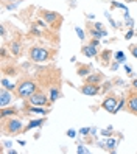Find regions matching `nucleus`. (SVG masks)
<instances>
[{"label":"nucleus","instance_id":"nucleus-2","mask_svg":"<svg viewBox=\"0 0 137 154\" xmlns=\"http://www.w3.org/2000/svg\"><path fill=\"white\" fill-rule=\"evenodd\" d=\"M19 95L20 97H31L33 92L36 90V84L33 83V81H25V83H22L19 86Z\"/></svg>","mask_w":137,"mask_h":154},{"label":"nucleus","instance_id":"nucleus-1","mask_svg":"<svg viewBox=\"0 0 137 154\" xmlns=\"http://www.w3.org/2000/svg\"><path fill=\"white\" fill-rule=\"evenodd\" d=\"M30 56L33 61L36 62H44V61H47L48 56H50V53L45 50V48H41V47H34L31 48V53H30Z\"/></svg>","mask_w":137,"mask_h":154},{"label":"nucleus","instance_id":"nucleus-12","mask_svg":"<svg viewBox=\"0 0 137 154\" xmlns=\"http://www.w3.org/2000/svg\"><path fill=\"white\" fill-rule=\"evenodd\" d=\"M2 86H3L5 89H8V90H13V89H14V84H13V83H10V81L5 79V78L2 79Z\"/></svg>","mask_w":137,"mask_h":154},{"label":"nucleus","instance_id":"nucleus-9","mask_svg":"<svg viewBox=\"0 0 137 154\" xmlns=\"http://www.w3.org/2000/svg\"><path fill=\"white\" fill-rule=\"evenodd\" d=\"M128 107H129V111L131 112H137V95H134L131 100H129V103H128Z\"/></svg>","mask_w":137,"mask_h":154},{"label":"nucleus","instance_id":"nucleus-29","mask_svg":"<svg viewBox=\"0 0 137 154\" xmlns=\"http://www.w3.org/2000/svg\"><path fill=\"white\" fill-rule=\"evenodd\" d=\"M132 86H134V87L137 89V79H134V83H132Z\"/></svg>","mask_w":137,"mask_h":154},{"label":"nucleus","instance_id":"nucleus-3","mask_svg":"<svg viewBox=\"0 0 137 154\" xmlns=\"http://www.w3.org/2000/svg\"><path fill=\"white\" fill-rule=\"evenodd\" d=\"M30 103L33 106H44L45 103H47V98H45V95H42V94H33L31 98H30Z\"/></svg>","mask_w":137,"mask_h":154},{"label":"nucleus","instance_id":"nucleus-4","mask_svg":"<svg viewBox=\"0 0 137 154\" xmlns=\"http://www.w3.org/2000/svg\"><path fill=\"white\" fill-rule=\"evenodd\" d=\"M81 92L86 95H97L100 92V87H98V84H86L81 87Z\"/></svg>","mask_w":137,"mask_h":154},{"label":"nucleus","instance_id":"nucleus-18","mask_svg":"<svg viewBox=\"0 0 137 154\" xmlns=\"http://www.w3.org/2000/svg\"><path fill=\"white\" fill-rule=\"evenodd\" d=\"M125 17H126V25H128V26H132V25H134V20H132V19H129V17H128V13L125 14Z\"/></svg>","mask_w":137,"mask_h":154},{"label":"nucleus","instance_id":"nucleus-24","mask_svg":"<svg viewBox=\"0 0 137 154\" xmlns=\"http://www.w3.org/2000/svg\"><path fill=\"white\" fill-rule=\"evenodd\" d=\"M131 53L137 58V45H132V47H131Z\"/></svg>","mask_w":137,"mask_h":154},{"label":"nucleus","instance_id":"nucleus-10","mask_svg":"<svg viewBox=\"0 0 137 154\" xmlns=\"http://www.w3.org/2000/svg\"><path fill=\"white\" fill-rule=\"evenodd\" d=\"M44 123V120H31L30 125L26 126V129H33V128H39V126Z\"/></svg>","mask_w":137,"mask_h":154},{"label":"nucleus","instance_id":"nucleus-21","mask_svg":"<svg viewBox=\"0 0 137 154\" xmlns=\"http://www.w3.org/2000/svg\"><path fill=\"white\" fill-rule=\"evenodd\" d=\"M90 132V129H87V128H81L79 129V134H83V135H87Z\"/></svg>","mask_w":137,"mask_h":154},{"label":"nucleus","instance_id":"nucleus-22","mask_svg":"<svg viewBox=\"0 0 137 154\" xmlns=\"http://www.w3.org/2000/svg\"><path fill=\"white\" fill-rule=\"evenodd\" d=\"M67 135H69V137H72V139H73L75 135H76V132H75L73 129H69V131H67Z\"/></svg>","mask_w":137,"mask_h":154},{"label":"nucleus","instance_id":"nucleus-8","mask_svg":"<svg viewBox=\"0 0 137 154\" xmlns=\"http://www.w3.org/2000/svg\"><path fill=\"white\" fill-rule=\"evenodd\" d=\"M95 47H97V45H94V44L84 47V48H83V55H84V56H95V55H97V48H95Z\"/></svg>","mask_w":137,"mask_h":154},{"label":"nucleus","instance_id":"nucleus-27","mask_svg":"<svg viewBox=\"0 0 137 154\" xmlns=\"http://www.w3.org/2000/svg\"><path fill=\"white\" fill-rule=\"evenodd\" d=\"M13 112H14V111H3V112H2V115L5 117V115H8V114H13Z\"/></svg>","mask_w":137,"mask_h":154},{"label":"nucleus","instance_id":"nucleus-28","mask_svg":"<svg viewBox=\"0 0 137 154\" xmlns=\"http://www.w3.org/2000/svg\"><path fill=\"white\" fill-rule=\"evenodd\" d=\"M95 28L97 30H101V23H95Z\"/></svg>","mask_w":137,"mask_h":154},{"label":"nucleus","instance_id":"nucleus-13","mask_svg":"<svg viewBox=\"0 0 137 154\" xmlns=\"http://www.w3.org/2000/svg\"><path fill=\"white\" fill-rule=\"evenodd\" d=\"M104 145L107 146V149H114V148H115V145H117V142H115L114 139H107Z\"/></svg>","mask_w":137,"mask_h":154},{"label":"nucleus","instance_id":"nucleus-17","mask_svg":"<svg viewBox=\"0 0 137 154\" xmlns=\"http://www.w3.org/2000/svg\"><path fill=\"white\" fill-rule=\"evenodd\" d=\"M115 58L118 59V62H123V61H125V55H123L122 51H118V53H115Z\"/></svg>","mask_w":137,"mask_h":154},{"label":"nucleus","instance_id":"nucleus-20","mask_svg":"<svg viewBox=\"0 0 137 154\" xmlns=\"http://www.w3.org/2000/svg\"><path fill=\"white\" fill-rule=\"evenodd\" d=\"M100 79H101V75H95V76H90L89 78L90 83H94V81H100Z\"/></svg>","mask_w":137,"mask_h":154},{"label":"nucleus","instance_id":"nucleus-26","mask_svg":"<svg viewBox=\"0 0 137 154\" xmlns=\"http://www.w3.org/2000/svg\"><path fill=\"white\" fill-rule=\"evenodd\" d=\"M132 34H134V33H132V31H129V33H128V34L125 36V38H126V39H131V38H132Z\"/></svg>","mask_w":137,"mask_h":154},{"label":"nucleus","instance_id":"nucleus-23","mask_svg":"<svg viewBox=\"0 0 137 154\" xmlns=\"http://www.w3.org/2000/svg\"><path fill=\"white\" fill-rule=\"evenodd\" d=\"M78 152H79V154H83V152H89V149H87V148H84V146H78Z\"/></svg>","mask_w":137,"mask_h":154},{"label":"nucleus","instance_id":"nucleus-11","mask_svg":"<svg viewBox=\"0 0 137 154\" xmlns=\"http://www.w3.org/2000/svg\"><path fill=\"white\" fill-rule=\"evenodd\" d=\"M44 17H45V20H47L48 23H51V22H54V19H56V14L54 13H45Z\"/></svg>","mask_w":137,"mask_h":154},{"label":"nucleus","instance_id":"nucleus-14","mask_svg":"<svg viewBox=\"0 0 137 154\" xmlns=\"http://www.w3.org/2000/svg\"><path fill=\"white\" fill-rule=\"evenodd\" d=\"M58 90L56 89H51V94H50V100H51V101H56V100H58Z\"/></svg>","mask_w":137,"mask_h":154},{"label":"nucleus","instance_id":"nucleus-6","mask_svg":"<svg viewBox=\"0 0 137 154\" xmlns=\"http://www.w3.org/2000/svg\"><path fill=\"white\" fill-rule=\"evenodd\" d=\"M0 97H2V100H0V104H2V106H6V104L13 100L11 94L8 92L6 89H2V92H0Z\"/></svg>","mask_w":137,"mask_h":154},{"label":"nucleus","instance_id":"nucleus-7","mask_svg":"<svg viewBox=\"0 0 137 154\" xmlns=\"http://www.w3.org/2000/svg\"><path fill=\"white\" fill-rule=\"evenodd\" d=\"M22 128V123L19 120H11L10 123H8V129H10L11 132H17V131H20Z\"/></svg>","mask_w":137,"mask_h":154},{"label":"nucleus","instance_id":"nucleus-15","mask_svg":"<svg viewBox=\"0 0 137 154\" xmlns=\"http://www.w3.org/2000/svg\"><path fill=\"white\" fill-rule=\"evenodd\" d=\"M30 112H38V114H44L45 111H44V109H41L39 106H33L31 109H30Z\"/></svg>","mask_w":137,"mask_h":154},{"label":"nucleus","instance_id":"nucleus-19","mask_svg":"<svg viewBox=\"0 0 137 154\" xmlns=\"http://www.w3.org/2000/svg\"><path fill=\"white\" fill-rule=\"evenodd\" d=\"M76 33H78V36H79V39L84 41V31L81 30V28H76Z\"/></svg>","mask_w":137,"mask_h":154},{"label":"nucleus","instance_id":"nucleus-25","mask_svg":"<svg viewBox=\"0 0 137 154\" xmlns=\"http://www.w3.org/2000/svg\"><path fill=\"white\" fill-rule=\"evenodd\" d=\"M123 104H125V100H122V101H120V104L117 106V109H115V112H118V111H120L122 107H123Z\"/></svg>","mask_w":137,"mask_h":154},{"label":"nucleus","instance_id":"nucleus-5","mask_svg":"<svg viewBox=\"0 0 137 154\" xmlns=\"http://www.w3.org/2000/svg\"><path fill=\"white\" fill-rule=\"evenodd\" d=\"M103 107L107 111V112H112L115 114V109H117V104H115V98H106L103 101Z\"/></svg>","mask_w":137,"mask_h":154},{"label":"nucleus","instance_id":"nucleus-16","mask_svg":"<svg viewBox=\"0 0 137 154\" xmlns=\"http://www.w3.org/2000/svg\"><path fill=\"white\" fill-rule=\"evenodd\" d=\"M11 48H13V53H16V55H17V53H19V50H20V45L17 44V42H14V44L11 45Z\"/></svg>","mask_w":137,"mask_h":154}]
</instances>
